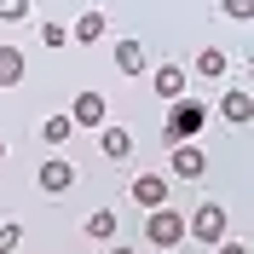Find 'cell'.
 Segmentation results:
<instances>
[{
  "label": "cell",
  "mask_w": 254,
  "mask_h": 254,
  "mask_svg": "<svg viewBox=\"0 0 254 254\" xmlns=\"http://www.w3.org/2000/svg\"><path fill=\"white\" fill-rule=\"evenodd\" d=\"M69 122H75V127H104V98H98V93H75Z\"/></svg>",
  "instance_id": "cell-8"
},
{
  "label": "cell",
  "mask_w": 254,
  "mask_h": 254,
  "mask_svg": "<svg viewBox=\"0 0 254 254\" xmlns=\"http://www.w3.org/2000/svg\"><path fill=\"white\" fill-rule=\"evenodd\" d=\"M110 254H133V249H110Z\"/></svg>",
  "instance_id": "cell-23"
},
{
  "label": "cell",
  "mask_w": 254,
  "mask_h": 254,
  "mask_svg": "<svg viewBox=\"0 0 254 254\" xmlns=\"http://www.w3.org/2000/svg\"><path fill=\"white\" fill-rule=\"evenodd\" d=\"M116 69H122V75H144V69H150V58H144L139 41H116Z\"/></svg>",
  "instance_id": "cell-10"
},
{
  "label": "cell",
  "mask_w": 254,
  "mask_h": 254,
  "mask_svg": "<svg viewBox=\"0 0 254 254\" xmlns=\"http://www.w3.org/2000/svg\"><path fill=\"white\" fill-rule=\"evenodd\" d=\"M35 185L47 190V196H64V190L75 185V168H69V162H58V156H52V162H41V174H35Z\"/></svg>",
  "instance_id": "cell-5"
},
{
  "label": "cell",
  "mask_w": 254,
  "mask_h": 254,
  "mask_svg": "<svg viewBox=\"0 0 254 254\" xmlns=\"http://www.w3.org/2000/svg\"><path fill=\"white\" fill-rule=\"evenodd\" d=\"M168 190H174V185H168L162 174H139V179H133V202H139V208H162Z\"/></svg>",
  "instance_id": "cell-7"
},
{
  "label": "cell",
  "mask_w": 254,
  "mask_h": 254,
  "mask_svg": "<svg viewBox=\"0 0 254 254\" xmlns=\"http://www.w3.org/2000/svg\"><path fill=\"white\" fill-rule=\"evenodd\" d=\"M220 116H225L231 127H243V122L254 116V98H249V93H225V98H220Z\"/></svg>",
  "instance_id": "cell-11"
},
{
  "label": "cell",
  "mask_w": 254,
  "mask_h": 254,
  "mask_svg": "<svg viewBox=\"0 0 254 254\" xmlns=\"http://www.w3.org/2000/svg\"><path fill=\"white\" fill-rule=\"evenodd\" d=\"M17 243H23V225H17V220H6V225H0V254H12Z\"/></svg>",
  "instance_id": "cell-17"
},
{
  "label": "cell",
  "mask_w": 254,
  "mask_h": 254,
  "mask_svg": "<svg viewBox=\"0 0 254 254\" xmlns=\"http://www.w3.org/2000/svg\"><path fill=\"white\" fill-rule=\"evenodd\" d=\"M69 133H75L69 110H64V116H47V122H41V144H69Z\"/></svg>",
  "instance_id": "cell-14"
},
{
  "label": "cell",
  "mask_w": 254,
  "mask_h": 254,
  "mask_svg": "<svg viewBox=\"0 0 254 254\" xmlns=\"http://www.w3.org/2000/svg\"><path fill=\"white\" fill-rule=\"evenodd\" d=\"M168 156H174V174H179V179H202V174H208V156H202V144H190V139L168 144Z\"/></svg>",
  "instance_id": "cell-4"
},
{
  "label": "cell",
  "mask_w": 254,
  "mask_h": 254,
  "mask_svg": "<svg viewBox=\"0 0 254 254\" xmlns=\"http://www.w3.org/2000/svg\"><path fill=\"white\" fill-rule=\"evenodd\" d=\"M23 81V47H0V87Z\"/></svg>",
  "instance_id": "cell-12"
},
{
  "label": "cell",
  "mask_w": 254,
  "mask_h": 254,
  "mask_svg": "<svg viewBox=\"0 0 254 254\" xmlns=\"http://www.w3.org/2000/svg\"><path fill=\"white\" fill-rule=\"evenodd\" d=\"M0 17H6V23H23V17H29V0H0Z\"/></svg>",
  "instance_id": "cell-18"
},
{
  "label": "cell",
  "mask_w": 254,
  "mask_h": 254,
  "mask_svg": "<svg viewBox=\"0 0 254 254\" xmlns=\"http://www.w3.org/2000/svg\"><path fill=\"white\" fill-rule=\"evenodd\" d=\"M98 150L110 162H127L133 156V133H127V127H104V133H98Z\"/></svg>",
  "instance_id": "cell-9"
},
{
  "label": "cell",
  "mask_w": 254,
  "mask_h": 254,
  "mask_svg": "<svg viewBox=\"0 0 254 254\" xmlns=\"http://www.w3.org/2000/svg\"><path fill=\"white\" fill-rule=\"evenodd\" d=\"M225 69H231V58H225L220 47H202V52H196V75H208V81H220Z\"/></svg>",
  "instance_id": "cell-13"
},
{
  "label": "cell",
  "mask_w": 254,
  "mask_h": 254,
  "mask_svg": "<svg viewBox=\"0 0 254 254\" xmlns=\"http://www.w3.org/2000/svg\"><path fill=\"white\" fill-rule=\"evenodd\" d=\"M202 122H208V110L196 104V98H174V116H168V144L196 139V133H202Z\"/></svg>",
  "instance_id": "cell-2"
},
{
  "label": "cell",
  "mask_w": 254,
  "mask_h": 254,
  "mask_svg": "<svg viewBox=\"0 0 254 254\" xmlns=\"http://www.w3.org/2000/svg\"><path fill=\"white\" fill-rule=\"evenodd\" d=\"M69 35H75V41H98V35H104V12H81V23Z\"/></svg>",
  "instance_id": "cell-16"
},
{
  "label": "cell",
  "mask_w": 254,
  "mask_h": 254,
  "mask_svg": "<svg viewBox=\"0 0 254 254\" xmlns=\"http://www.w3.org/2000/svg\"><path fill=\"white\" fill-rule=\"evenodd\" d=\"M225 231H231V225H225V208H220V202H202V208L185 220V237H202V243H220Z\"/></svg>",
  "instance_id": "cell-3"
},
{
  "label": "cell",
  "mask_w": 254,
  "mask_h": 254,
  "mask_svg": "<svg viewBox=\"0 0 254 254\" xmlns=\"http://www.w3.org/2000/svg\"><path fill=\"white\" fill-rule=\"evenodd\" d=\"M41 41H47V47H64V41H69V29H64V23H41Z\"/></svg>",
  "instance_id": "cell-19"
},
{
  "label": "cell",
  "mask_w": 254,
  "mask_h": 254,
  "mask_svg": "<svg viewBox=\"0 0 254 254\" xmlns=\"http://www.w3.org/2000/svg\"><path fill=\"white\" fill-rule=\"evenodd\" d=\"M214 254H249V249H243V243H231V237H220V243H214Z\"/></svg>",
  "instance_id": "cell-21"
},
{
  "label": "cell",
  "mask_w": 254,
  "mask_h": 254,
  "mask_svg": "<svg viewBox=\"0 0 254 254\" xmlns=\"http://www.w3.org/2000/svg\"><path fill=\"white\" fill-rule=\"evenodd\" d=\"M0 162H6V139H0Z\"/></svg>",
  "instance_id": "cell-22"
},
{
  "label": "cell",
  "mask_w": 254,
  "mask_h": 254,
  "mask_svg": "<svg viewBox=\"0 0 254 254\" xmlns=\"http://www.w3.org/2000/svg\"><path fill=\"white\" fill-rule=\"evenodd\" d=\"M87 237H93V243H110L116 237V214H110V208H98L93 220H87Z\"/></svg>",
  "instance_id": "cell-15"
},
{
  "label": "cell",
  "mask_w": 254,
  "mask_h": 254,
  "mask_svg": "<svg viewBox=\"0 0 254 254\" xmlns=\"http://www.w3.org/2000/svg\"><path fill=\"white\" fill-rule=\"evenodd\" d=\"M220 6H225V17H249L254 12V0H220Z\"/></svg>",
  "instance_id": "cell-20"
},
{
  "label": "cell",
  "mask_w": 254,
  "mask_h": 254,
  "mask_svg": "<svg viewBox=\"0 0 254 254\" xmlns=\"http://www.w3.org/2000/svg\"><path fill=\"white\" fill-rule=\"evenodd\" d=\"M144 237H150V249H179L185 243V214L179 208H150V220H144Z\"/></svg>",
  "instance_id": "cell-1"
},
{
  "label": "cell",
  "mask_w": 254,
  "mask_h": 254,
  "mask_svg": "<svg viewBox=\"0 0 254 254\" xmlns=\"http://www.w3.org/2000/svg\"><path fill=\"white\" fill-rule=\"evenodd\" d=\"M144 75H150V87H156L168 104H174V98H185V69H179V64H156V69H144Z\"/></svg>",
  "instance_id": "cell-6"
}]
</instances>
